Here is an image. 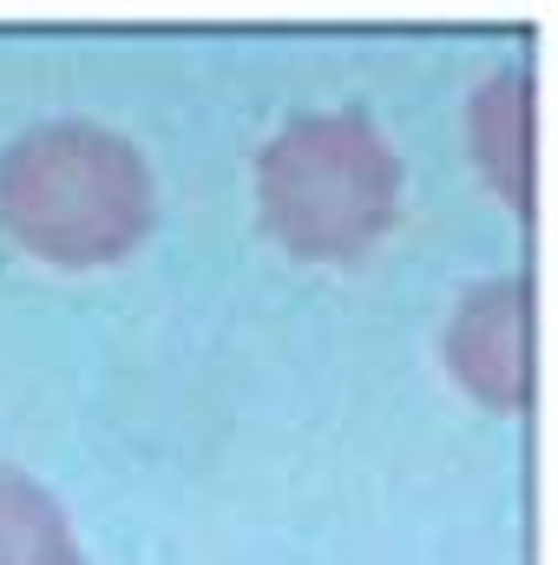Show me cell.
I'll return each mask as SVG.
<instances>
[{
	"label": "cell",
	"mask_w": 558,
	"mask_h": 565,
	"mask_svg": "<svg viewBox=\"0 0 558 565\" xmlns=\"http://www.w3.org/2000/svg\"><path fill=\"white\" fill-rule=\"evenodd\" d=\"M0 224L60 270H99L151 231V171L106 126H33L0 158Z\"/></svg>",
	"instance_id": "1"
},
{
	"label": "cell",
	"mask_w": 558,
	"mask_h": 565,
	"mask_svg": "<svg viewBox=\"0 0 558 565\" xmlns=\"http://www.w3.org/2000/svg\"><path fill=\"white\" fill-rule=\"evenodd\" d=\"M257 204L282 250L362 257L401 211V158L368 113H302L257 158Z\"/></svg>",
	"instance_id": "2"
},
{
	"label": "cell",
	"mask_w": 558,
	"mask_h": 565,
	"mask_svg": "<svg viewBox=\"0 0 558 565\" xmlns=\"http://www.w3.org/2000/svg\"><path fill=\"white\" fill-rule=\"evenodd\" d=\"M447 369L486 408H519L526 402V282L519 277L480 282L460 302V316L447 329Z\"/></svg>",
	"instance_id": "3"
},
{
	"label": "cell",
	"mask_w": 558,
	"mask_h": 565,
	"mask_svg": "<svg viewBox=\"0 0 558 565\" xmlns=\"http://www.w3.org/2000/svg\"><path fill=\"white\" fill-rule=\"evenodd\" d=\"M0 565H86L60 500L20 467H0Z\"/></svg>",
	"instance_id": "4"
},
{
	"label": "cell",
	"mask_w": 558,
	"mask_h": 565,
	"mask_svg": "<svg viewBox=\"0 0 558 565\" xmlns=\"http://www.w3.org/2000/svg\"><path fill=\"white\" fill-rule=\"evenodd\" d=\"M473 151L493 184L526 204V73H500L486 93H473Z\"/></svg>",
	"instance_id": "5"
}]
</instances>
